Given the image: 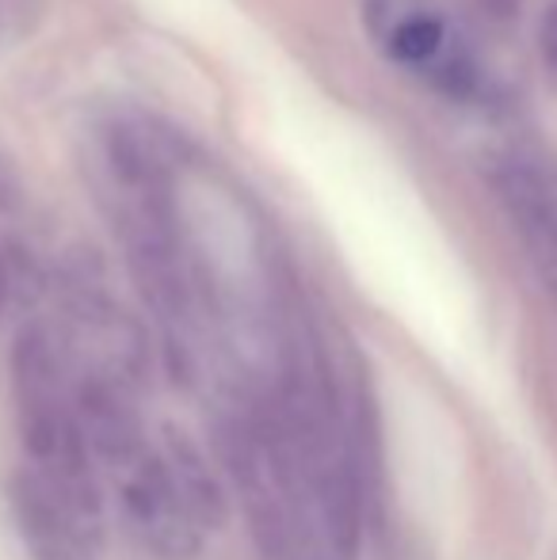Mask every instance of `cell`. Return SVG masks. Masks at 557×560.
<instances>
[{"label":"cell","mask_w":557,"mask_h":560,"mask_svg":"<svg viewBox=\"0 0 557 560\" xmlns=\"http://www.w3.org/2000/svg\"><path fill=\"white\" fill-rule=\"evenodd\" d=\"M497 191L512 225L520 229L538 275L557 298V176L538 164L508 161L497 168Z\"/></svg>","instance_id":"2"},{"label":"cell","mask_w":557,"mask_h":560,"mask_svg":"<svg viewBox=\"0 0 557 560\" xmlns=\"http://www.w3.org/2000/svg\"><path fill=\"white\" fill-rule=\"evenodd\" d=\"M443 46H446V27L439 15H409V20L397 23L394 38H390V54L405 66H436L443 58Z\"/></svg>","instance_id":"3"},{"label":"cell","mask_w":557,"mask_h":560,"mask_svg":"<svg viewBox=\"0 0 557 560\" xmlns=\"http://www.w3.org/2000/svg\"><path fill=\"white\" fill-rule=\"evenodd\" d=\"M538 43H543L546 61H550V66L557 69V0L550 4V12H546L543 31H538Z\"/></svg>","instance_id":"4"},{"label":"cell","mask_w":557,"mask_h":560,"mask_svg":"<svg viewBox=\"0 0 557 560\" xmlns=\"http://www.w3.org/2000/svg\"><path fill=\"white\" fill-rule=\"evenodd\" d=\"M12 377L23 446V534L46 560H89L100 541L92 443L77 408V393L69 389L46 332L35 328L20 336Z\"/></svg>","instance_id":"1"}]
</instances>
